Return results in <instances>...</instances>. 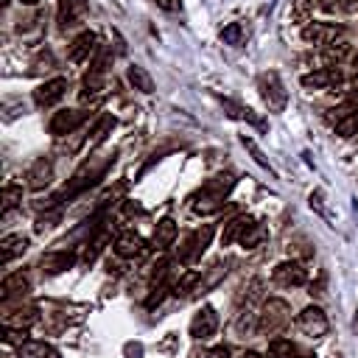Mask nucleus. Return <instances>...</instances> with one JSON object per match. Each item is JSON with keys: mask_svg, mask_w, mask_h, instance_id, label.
Listing matches in <instances>:
<instances>
[{"mask_svg": "<svg viewBox=\"0 0 358 358\" xmlns=\"http://www.w3.org/2000/svg\"><path fill=\"white\" fill-rule=\"evenodd\" d=\"M232 187H235V176H232V173H218V176L207 179V182L201 185V190L193 196V213L210 215V213L221 210Z\"/></svg>", "mask_w": 358, "mask_h": 358, "instance_id": "obj_1", "label": "nucleus"}, {"mask_svg": "<svg viewBox=\"0 0 358 358\" xmlns=\"http://www.w3.org/2000/svg\"><path fill=\"white\" fill-rule=\"evenodd\" d=\"M257 92H260L263 103L268 106V112H282L288 103V92H285V87L274 70H266L257 76Z\"/></svg>", "mask_w": 358, "mask_h": 358, "instance_id": "obj_2", "label": "nucleus"}, {"mask_svg": "<svg viewBox=\"0 0 358 358\" xmlns=\"http://www.w3.org/2000/svg\"><path fill=\"white\" fill-rule=\"evenodd\" d=\"M213 235H215V227H213V224H201L199 229H193V232L182 241V246H179V260H182V263H196V260L207 252Z\"/></svg>", "mask_w": 358, "mask_h": 358, "instance_id": "obj_3", "label": "nucleus"}, {"mask_svg": "<svg viewBox=\"0 0 358 358\" xmlns=\"http://www.w3.org/2000/svg\"><path fill=\"white\" fill-rule=\"evenodd\" d=\"M288 319H291L288 302L280 299V296H271V299L263 305V310H260L257 330H260V333H274V330H280L282 324H288Z\"/></svg>", "mask_w": 358, "mask_h": 358, "instance_id": "obj_4", "label": "nucleus"}, {"mask_svg": "<svg viewBox=\"0 0 358 358\" xmlns=\"http://www.w3.org/2000/svg\"><path fill=\"white\" fill-rule=\"evenodd\" d=\"M271 277L282 288H299V285L308 282V271H305V266L299 260H282V263H277L274 271H271Z\"/></svg>", "mask_w": 358, "mask_h": 358, "instance_id": "obj_5", "label": "nucleus"}, {"mask_svg": "<svg viewBox=\"0 0 358 358\" xmlns=\"http://www.w3.org/2000/svg\"><path fill=\"white\" fill-rule=\"evenodd\" d=\"M87 117H90V112H84V109H59V112L50 117L48 129H50V134L64 137V134H73Z\"/></svg>", "mask_w": 358, "mask_h": 358, "instance_id": "obj_6", "label": "nucleus"}, {"mask_svg": "<svg viewBox=\"0 0 358 358\" xmlns=\"http://www.w3.org/2000/svg\"><path fill=\"white\" fill-rule=\"evenodd\" d=\"M215 330H218V313H215V308L213 305H201L196 310V316L190 319V336L199 338V341H204V338H213Z\"/></svg>", "mask_w": 358, "mask_h": 358, "instance_id": "obj_7", "label": "nucleus"}, {"mask_svg": "<svg viewBox=\"0 0 358 358\" xmlns=\"http://www.w3.org/2000/svg\"><path fill=\"white\" fill-rule=\"evenodd\" d=\"M64 92H67V78H62V76H59V78L42 81V84L34 90V103H36L39 109H48V106L59 103Z\"/></svg>", "mask_w": 358, "mask_h": 358, "instance_id": "obj_8", "label": "nucleus"}, {"mask_svg": "<svg viewBox=\"0 0 358 358\" xmlns=\"http://www.w3.org/2000/svg\"><path fill=\"white\" fill-rule=\"evenodd\" d=\"M50 179H53V162H50L48 157L34 159V162L28 165V171H25V185H28L31 190H42V187H48Z\"/></svg>", "mask_w": 358, "mask_h": 358, "instance_id": "obj_9", "label": "nucleus"}, {"mask_svg": "<svg viewBox=\"0 0 358 358\" xmlns=\"http://www.w3.org/2000/svg\"><path fill=\"white\" fill-rule=\"evenodd\" d=\"M338 34H341V25H336V22H308L302 28V39L313 42V45H330V42H336Z\"/></svg>", "mask_w": 358, "mask_h": 358, "instance_id": "obj_10", "label": "nucleus"}, {"mask_svg": "<svg viewBox=\"0 0 358 358\" xmlns=\"http://www.w3.org/2000/svg\"><path fill=\"white\" fill-rule=\"evenodd\" d=\"M336 84H341V70L338 67H319V70L302 76L305 90H327V87H336Z\"/></svg>", "mask_w": 358, "mask_h": 358, "instance_id": "obj_11", "label": "nucleus"}, {"mask_svg": "<svg viewBox=\"0 0 358 358\" xmlns=\"http://www.w3.org/2000/svg\"><path fill=\"white\" fill-rule=\"evenodd\" d=\"M299 327H302L308 336H324L327 327H330V322H327V316H324V310H322L319 305H308V308L299 313Z\"/></svg>", "mask_w": 358, "mask_h": 358, "instance_id": "obj_12", "label": "nucleus"}, {"mask_svg": "<svg viewBox=\"0 0 358 358\" xmlns=\"http://www.w3.org/2000/svg\"><path fill=\"white\" fill-rule=\"evenodd\" d=\"M87 11V0H59V11H56V22L62 31L78 25V20Z\"/></svg>", "mask_w": 358, "mask_h": 358, "instance_id": "obj_13", "label": "nucleus"}, {"mask_svg": "<svg viewBox=\"0 0 358 358\" xmlns=\"http://www.w3.org/2000/svg\"><path fill=\"white\" fill-rule=\"evenodd\" d=\"M98 39H95V34L92 31H81L73 42H70V48H67V59L73 62V64H81L84 59H90L92 56V50H98V45H95Z\"/></svg>", "mask_w": 358, "mask_h": 358, "instance_id": "obj_14", "label": "nucleus"}, {"mask_svg": "<svg viewBox=\"0 0 358 358\" xmlns=\"http://www.w3.org/2000/svg\"><path fill=\"white\" fill-rule=\"evenodd\" d=\"M336 115H330L333 120V129L338 137H352L358 131V109L355 106H341V109H333Z\"/></svg>", "mask_w": 358, "mask_h": 358, "instance_id": "obj_15", "label": "nucleus"}, {"mask_svg": "<svg viewBox=\"0 0 358 358\" xmlns=\"http://www.w3.org/2000/svg\"><path fill=\"white\" fill-rule=\"evenodd\" d=\"M73 263H76V252H67V249H62V252H48V255H42V260H39V266H42L45 274H62V271L73 268Z\"/></svg>", "mask_w": 358, "mask_h": 358, "instance_id": "obj_16", "label": "nucleus"}, {"mask_svg": "<svg viewBox=\"0 0 358 358\" xmlns=\"http://www.w3.org/2000/svg\"><path fill=\"white\" fill-rule=\"evenodd\" d=\"M28 288H31L28 277H25L22 271H11V274H6V277H3L0 296H3V302H11V299H17V296H25V294H28Z\"/></svg>", "mask_w": 358, "mask_h": 358, "instance_id": "obj_17", "label": "nucleus"}, {"mask_svg": "<svg viewBox=\"0 0 358 358\" xmlns=\"http://www.w3.org/2000/svg\"><path fill=\"white\" fill-rule=\"evenodd\" d=\"M252 224H255L252 215H235V218H229V221L224 224V232H221V246H232L235 241H241V238L249 232Z\"/></svg>", "mask_w": 358, "mask_h": 358, "instance_id": "obj_18", "label": "nucleus"}, {"mask_svg": "<svg viewBox=\"0 0 358 358\" xmlns=\"http://www.w3.org/2000/svg\"><path fill=\"white\" fill-rule=\"evenodd\" d=\"M112 249H115V255H120V257H137V255H143L145 241H143L137 232H120V235L115 238Z\"/></svg>", "mask_w": 358, "mask_h": 358, "instance_id": "obj_19", "label": "nucleus"}, {"mask_svg": "<svg viewBox=\"0 0 358 358\" xmlns=\"http://www.w3.org/2000/svg\"><path fill=\"white\" fill-rule=\"evenodd\" d=\"M176 221L171 218V215H165V218H159L157 221V227H154V246L157 249H168L173 241H176Z\"/></svg>", "mask_w": 358, "mask_h": 358, "instance_id": "obj_20", "label": "nucleus"}, {"mask_svg": "<svg viewBox=\"0 0 358 358\" xmlns=\"http://www.w3.org/2000/svg\"><path fill=\"white\" fill-rule=\"evenodd\" d=\"M25 249H28V238L25 235H6L0 241V257H3V263H11L14 257L25 255Z\"/></svg>", "mask_w": 358, "mask_h": 358, "instance_id": "obj_21", "label": "nucleus"}, {"mask_svg": "<svg viewBox=\"0 0 358 358\" xmlns=\"http://www.w3.org/2000/svg\"><path fill=\"white\" fill-rule=\"evenodd\" d=\"M221 103H224V109H227V115H229V117L246 120V123H252L255 129H266V120H263V117H257L252 109H246V106H238V103H232L229 98H221Z\"/></svg>", "mask_w": 358, "mask_h": 358, "instance_id": "obj_22", "label": "nucleus"}, {"mask_svg": "<svg viewBox=\"0 0 358 358\" xmlns=\"http://www.w3.org/2000/svg\"><path fill=\"white\" fill-rule=\"evenodd\" d=\"M17 355L20 358H59V352L50 344H45V341H25V344H20Z\"/></svg>", "mask_w": 358, "mask_h": 358, "instance_id": "obj_23", "label": "nucleus"}, {"mask_svg": "<svg viewBox=\"0 0 358 358\" xmlns=\"http://www.w3.org/2000/svg\"><path fill=\"white\" fill-rule=\"evenodd\" d=\"M129 84H131L134 90L145 92V95L154 92V78H151V76L145 73V67H140V64H131V67H129Z\"/></svg>", "mask_w": 358, "mask_h": 358, "instance_id": "obj_24", "label": "nucleus"}, {"mask_svg": "<svg viewBox=\"0 0 358 358\" xmlns=\"http://www.w3.org/2000/svg\"><path fill=\"white\" fill-rule=\"evenodd\" d=\"M0 201H3V207H0V213L3 215H8L20 201H22V185H14V182H6L3 185V196H0Z\"/></svg>", "mask_w": 358, "mask_h": 358, "instance_id": "obj_25", "label": "nucleus"}, {"mask_svg": "<svg viewBox=\"0 0 358 358\" xmlns=\"http://www.w3.org/2000/svg\"><path fill=\"white\" fill-rule=\"evenodd\" d=\"M103 90V73H98V70H92L90 67V73L84 76V87H81V101H92L98 92Z\"/></svg>", "mask_w": 358, "mask_h": 358, "instance_id": "obj_26", "label": "nucleus"}, {"mask_svg": "<svg viewBox=\"0 0 358 358\" xmlns=\"http://www.w3.org/2000/svg\"><path fill=\"white\" fill-rule=\"evenodd\" d=\"M347 53H350V45H347V42H330V45H324L322 59H324L327 67H336Z\"/></svg>", "mask_w": 358, "mask_h": 358, "instance_id": "obj_27", "label": "nucleus"}, {"mask_svg": "<svg viewBox=\"0 0 358 358\" xmlns=\"http://www.w3.org/2000/svg\"><path fill=\"white\" fill-rule=\"evenodd\" d=\"M115 123H117V120H115V115H109V112H106V115H101V120H98V123H95V129H92L90 143H92V145L103 143V140H106V134L115 129Z\"/></svg>", "mask_w": 358, "mask_h": 358, "instance_id": "obj_28", "label": "nucleus"}, {"mask_svg": "<svg viewBox=\"0 0 358 358\" xmlns=\"http://www.w3.org/2000/svg\"><path fill=\"white\" fill-rule=\"evenodd\" d=\"M296 352V344L291 338H271L268 341V358H291Z\"/></svg>", "mask_w": 358, "mask_h": 358, "instance_id": "obj_29", "label": "nucleus"}, {"mask_svg": "<svg viewBox=\"0 0 358 358\" xmlns=\"http://www.w3.org/2000/svg\"><path fill=\"white\" fill-rule=\"evenodd\" d=\"M221 39H224L227 45H243L246 31H243V25H241V22H229V25H224V28H221Z\"/></svg>", "mask_w": 358, "mask_h": 358, "instance_id": "obj_30", "label": "nucleus"}, {"mask_svg": "<svg viewBox=\"0 0 358 358\" xmlns=\"http://www.w3.org/2000/svg\"><path fill=\"white\" fill-rule=\"evenodd\" d=\"M241 143H243V148H246V151H249V154H252V159H255V162H257V165H260V168H266V171H268V173H274V168H271V165H268V159H266V157H263V151H260V148H257V143H255V140H252V137H246V134H243V137H241Z\"/></svg>", "mask_w": 358, "mask_h": 358, "instance_id": "obj_31", "label": "nucleus"}, {"mask_svg": "<svg viewBox=\"0 0 358 358\" xmlns=\"http://www.w3.org/2000/svg\"><path fill=\"white\" fill-rule=\"evenodd\" d=\"M199 277H201L199 271H185V274L173 282V294H176V296H185L187 291H193V285L199 282Z\"/></svg>", "mask_w": 358, "mask_h": 358, "instance_id": "obj_32", "label": "nucleus"}, {"mask_svg": "<svg viewBox=\"0 0 358 358\" xmlns=\"http://www.w3.org/2000/svg\"><path fill=\"white\" fill-rule=\"evenodd\" d=\"M313 6H316V0H294L291 20H296V22H308L310 14H313Z\"/></svg>", "mask_w": 358, "mask_h": 358, "instance_id": "obj_33", "label": "nucleus"}, {"mask_svg": "<svg viewBox=\"0 0 358 358\" xmlns=\"http://www.w3.org/2000/svg\"><path fill=\"white\" fill-rule=\"evenodd\" d=\"M59 218H62V210H59V207H50L45 215L36 218V232H48V229H53Z\"/></svg>", "mask_w": 358, "mask_h": 358, "instance_id": "obj_34", "label": "nucleus"}, {"mask_svg": "<svg viewBox=\"0 0 358 358\" xmlns=\"http://www.w3.org/2000/svg\"><path fill=\"white\" fill-rule=\"evenodd\" d=\"M263 235H266V229H263V227L255 221V224L249 227V232L241 238V246H243V249H255V246L263 241Z\"/></svg>", "mask_w": 358, "mask_h": 358, "instance_id": "obj_35", "label": "nucleus"}, {"mask_svg": "<svg viewBox=\"0 0 358 358\" xmlns=\"http://www.w3.org/2000/svg\"><path fill=\"white\" fill-rule=\"evenodd\" d=\"M3 341L20 347V344L28 341V330H25V327H8V324H6V330H3Z\"/></svg>", "mask_w": 358, "mask_h": 358, "instance_id": "obj_36", "label": "nucleus"}, {"mask_svg": "<svg viewBox=\"0 0 358 358\" xmlns=\"http://www.w3.org/2000/svg\"><path fill=\"white\" fill-rule=\"evenodd\" d=\"M308 204H310V210H316V213H322L324 218H330V213H327V207H324V193H322V190H313L310 199H308Z\"/></svg>", "mask_w": 358, "mask_h": 358, "instance_id": "obj_37", "label": "nucleus"}, {"mask_svg": "<svg viewBox=\"0 0 358 358\" xmlns=\"http://www.w3.org/2000/svg\"><path fill=\"white\" fill-rule=\"evenodd\" d=\"M199 358H229V347H224V344L210 347V350H204Z\"/></svg>", "mask_w": 358, "mask_h": 358, "instance_id": "obj_38", "label": "nucleus"}, {"mask_svg": "<svg viewBox=\"0 0 358 358\" xmlns=\"http://www.w3.org/2000/svg\"><path fill=\"white\" fill-rule=\"evenodd\" d=\"M42 64H45V67H53V56H50V50H42V53L34 59V70L42 67Z\"/></svg>", "mask_w": 358, "mask_h": 358, "instance_id": "obj_39", "label": "nucleus"}, {"mask_svg": "<svg viewBox=\"0 0 358 358\" xmlns=\"http://www.w3.org/2000/svg\"><path fill=\"white\" fill-rule=\"evenodd\" d=\"M319 6H322L324 11H336V8H338V0H319Z\"/></svg>", "mask_w": 358, "mask_h": 358, "instance_id": "obj_40", "label": "nucleus"}, {"mask_svg": "<svg viewBox=\"0 0 358 358\" xmlns=\"http://www.w3.org/2000/svg\"><path fill=\"white\" fill-rule=\"evenodd\" d=\"M338 8L341 11H352L355 8V0H338Z\"/></svg>", "mask_w": 358, "mask_h": 358, "instance_id": "obj_41", "label": "nucleus"}, {"mask_svg": "<svg viewBox=\"0 0 358 358\" xmlns=\"http://www.w3.org/2000/svg\"><path fill=\"white\" fill-rule=\"evenodd\" d=\"M291 358H313V352H308V350H302V347H296V352H294Z\"/></svg>", "mask_w": 358, "mask_h": 358, "instance_id": "obj_42", "label": "nucleus"}, {"mask_svg": "<svg viewBox=\"0 0 358 358\" xmlns=\"http://www.w3.org/2000/svg\"><path fill=\"white\" fill-rule=\"evenodd\" d=\"M241 358H263V355H260V352H255V350H249V352H243Z\"/></svg>", "mask_w": 358, "mask_h": 358, "instance_id": "obj_43", "label": "nucleus"}, {"mask_svg": "<svg viewBox=\"0 0 358 358\" xmlns=\"http://www.w3.org/2000/svg\"><path fill=\"white\" fill-rule=\"evenodd\" d=\"M20 3H22V6H36L39 0H20Z\"/></svg>", "mask_w": 358, "mask_h": 358, "instance_id": "obj_44", "label": "nucleus"}, {"mask_svg": "<svg viewBox=\"0 0 358 358\" xmlns=\"http://www.w3.org/2000/svg\"><path fill=\"white\" fill-rule=\"evenodd\" d=\"M352 64H355V67H358V50H355V56H352Z\"/></svg>", "mask_w": 358, "mask_h": 358, "instance_id": "obj_45", "label": "nucleus"}, {"mask_svg": "<svg viewBox=\"0 0 358 358\" xmlns=\"http://www.w3.org/2000/svg\"><path fill=\"white\" fill-rule=\"evenodd\" d=\"M8 3H11V0H3V6H8Z\"/></svg>", "mask_w": 358, "mask_h": 358, "instance_id": "obj_46", "label": "nucleus"}]
</instances>
